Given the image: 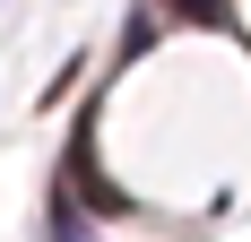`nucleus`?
Instances as JSON below:
<instances>
[{
  "instance_id": "obj_1",
  "label": "nucleus",
  "mask_w": 251,
  "mask_h": 242,
  "mask_svg": "<svg viewBox=\"0 0 251 242\" xmlns=\"http://www.w3.org/2000/svg\"><path fill=\"white\" fill-rule=\"evenodd\" d=\"M182 18L191 26H226V0H182Z\"/></svg>"
},
{
  "instance_id": "obj_2",
  "label": "nucleus",
  "mask_w": 251,
  "mask_h": 242,
  "mask_svg": "<svg viewBox=\"0 0 251 242\" xmlns=\"http://www.w3.org/2000/svg\"><path fill=\"white\" fill-rule=\"evenodd\" d=\"M52 242H87V225H78V208L61 199V217H52Z\"/></svg>"
}]
</instances>
